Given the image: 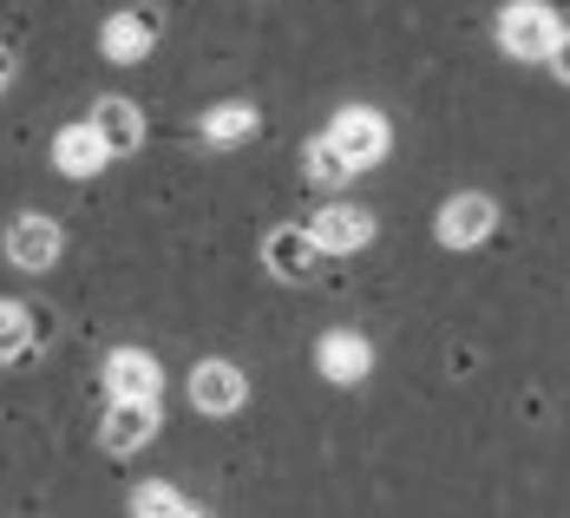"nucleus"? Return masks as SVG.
<instances>
[{
  "mask_svg": "<svg viewBox=\"0 0 570 518\" xmlns=\"http://www.w3.org/2000/svg\"><path fill=\"white\" fill-rule=\"evenodd\" d=\"M7 86H13V53L0 47V99H7Z\"/></svg>",
  "mask_w": 570,
  "mask_h": 518,
  "instance_id": "6ab92c4d",
  "label": "nucleus"
},
{
  "mask_svg": "<svg viewBox=\"0 0 570 518\" xmlns=\"http://www.w3.org/2000/svg\"><path fill=\"white\" fill-rule=\"evenodd\" d=\"M131 512L151 518V512H171V518H197V506L177 492V486H165V479H145V486H131Z\"/></svg>",
  "mask_w": 570,
  "mask_h": 518,
  "instance_id": "f3484780",
  "label": "nucleus"
},
{
  "mask_svg": "<svg viewBox=\"0 0 570 518\" xmlns=\"http://www.w3.org/2000/svg\"><path fill=\"white\" fill-rule=\"evenodd\" d=\"M92 125L106 131V145H112L118 158H131L138 145H145V113H138V99H125V92H106V99H92Z\"/></svg>",
  "mask_w": 570,
  "mask_h": 518,
  "instance_id": "4468645a",
  "label": "nucleus"
},
{
  "mask_svg": "<svg viewBox=\"0 0 570 518\" xmlns=\"http://www.w3.org/2000/svg\"><path fill=\"white\" fill-rule=\"evenodd\" d=\"M558 33H564V20H558L551 0H505V7L492 13V40H499V53L518 59V66H544L551 47H558Z\"/></svg>",
  "mask_w": 570,
  "mask_h": 518,
  "instance_id": "f257e3e1",
  "label": "nucleus"
},
{
  "mask_svg": "<svg viewBox=\"0 0 570 518\" xmlns=\"http://www.w3.org/2000/svg\"><path fill=\"white\" fill-rule=\"evenodd\" d=\"M112 158H118V152L106 145V131H99L92 118H79V125H59V138H53V172H59V177H99Z\"/></svg>",
  "mask_w": 570,
  "mask_h": 518,
  "instance_id": "9b49d317",
  "label": "nucleus"
},
{
  "mask_svg": "<svg viewBox=\"0 0 570 518\" xmlns=\"http://www.w3.org/2000/svg\"><path fill=\"white\" fill-rule=\"evenodd\" d=\"M27 354H33V315H27V302H0V368H13Z\"/></svg>",
  "mask_w": 570,
  "mask_h": 518,
  "instance_id": "dca6fc26",
  "label": "nucleus"
},
{
  "mask_svg": "<svg viewBox=\"0 0 570 518\" xmlns=\"http://www.w3.org/2000/svg\"><path fill=\"white\" fill-rule=\"evenodd\" d=\"M0 250H7V263L13 270H27V276H47L59 256H66V231H59L47 211H20L7 236H0Z\"/></svg>",
  "mask_w": 570,
  "mask_h": 518,
  "instance_id": "20e7f679",
  "label": "nucleus"
},
{
  "mask_svg": "<svg viewBox=\"0 0 570 518\" xmlns=\"http://www.w3.org/2000/svg\"><path fill=\"white\" fill-rule=\"evenodd\" d=\"M302 177H308V184H322V190H335V184L354 177V165L342 158V145L322 131V138H308V145H302Z\"/></svg>",
  "mask_w": 570,
  "mask_h": 518,
  "instance_id": "2eb2a0df",
  "label": "nucleus"
},
{
  "mask_svg": "<svg viewBox=\"0 0 570 518\" xmlns=\"http://www.w3.org/2000/svg\"><path fill=\"white\" fill-rule=\"evenodd\" d=\"M308 231H315V243H322V256H354V250H367L374 236H381V224H374V211H361V204H322L315 217H308Z\"/></svg>",
  "mask_w": 570,
  "mask_h": 518,
  "instance_id": "1a4fd4ad",
  "label": "nucleus"
},
{
  "mask_svg": "<svg viewBox=\"0 0 570 518\" xmlns=\"http://www.w3.org/2000/svg\"><path fill=\"white\" fill-rule=\"evenodd\" d=\"M263 270L276 276V283H308L315 270H322V243L308 224H276V231L263 236Z\"/></svg>",
  "mask_w": 570,
  "mask_h": 518,
  "instance_id": "0eeeda50",
  "label": "nucleus"
},
{
  "mask_svg": "<svg viewBox=\"0 0 570 518\" xmlns=\"http://www.w3.org/2000/svg\"><path fill=\"white\" fill-rule=\"evenodd\" d=\"M544 66H551V79H558V86H570V20H564V33H558V47H551Z\"/></svg>",
  "mask_w": 570,
  "mask_h": 518,
  "instance_id": "a211bd4d",
  "label": "nucleus"
},
{
  "mask_svg": "<svg viewBox=\"0 0 570 518\" xmlns=\"http://www.w3.org/2000/svg\"><path fill=\"white\" fill-rule=\"evenodd\" d=\"M315 368H322V381H335V388H361V381L374 374V342H367L361 329H328V335L315 342Z\"/></svg>",
  "mask_w": 570,
  "mask_h": 518,
  "instance_id": "9d476101",
  "label": "nucleus"
},
{
  "mask_svg": "<svg viewBox=\"0 0 570 518\" xmlns=\"http://www.w3.org/2000/svg\"><path fill=\"white\" fill-rule=\"evenodd\" d=\"M184 388H190V407L210 413V420H229V413H243V401H249V374L236 361H197Z\"/></svg>",
  "mask_w": 570,
  "mask_h": 518,
  "instance_id": "423d86ee",
  "label": "nucleus"
},
{
  "mask_svg": "<svg viewBox=\"0 0 570 518\" xmlns=\"http://www.w3.org/2000/svg\"><path fill=\"white\" fill-rule=\"evenodd\" d=\"M197 131H204L210 152H236V145H249L263 131V113H256V99H224V106H210L197 118Z\"/></svg>",
  "mask_w": 570,
  "mask_h": 518,
  "instance_id": "ddd939ff",
  "label": "nucleus"
},
{
  "mask_svg": "<svg viewBox=\"0 0 570 518\" xmlns=\"http://www.w3.org/2000/svg\"><path fill=\"white\" fill-rule=\"evenodd\" d=\"M158 33H165L158 7H118L112 20L99 27V53L112 59V66H138V59H151Z\"/></svg>",
  "mask_w": 570,
  "mask_h": 518,
  "instance_id": "39448f33",
  "label": "nucleus"
},
{
  "mask_svg": "<svg viewBox=\"0 0 570 518\" xmlns=\"http://www.w3.org/2000/svg\"><path fill=\"white\" fill-rule=\"evenodd\" d=\"M106 394L112 401H158L165 394V368L145 348H112L106 354Z\"/></svg>",
  "mask_w": 570,
  "mask_h": 518,
  "instance_id": "f8f14e48",
  "label": "nucleus"
},
{
  "mask_svg": "<svg viewBox=\"0 0 570 518\" xmlns=\"http://www.w3.org/2000/svg\"><path fill=\"white\" fill-rule=\"evenodd\" d=\"M328 138L342 145V158L354 172H374L387 152H394V125L381 106H342V113L328 118Z\"/></svg>",
  "mask_w": 570,
  "mask_h": 518,
  "instance_id": "f03ea898",
  "label": "nucleus"
},
{
  "mask_svg": "<svg viewBox=\"0 0 570 518\" xmlns=\"http://www.w3.org/2000/svg\"><path fill=\"white\" fill-rule=\"evenodd\" d=\"M433 236H440V250H479V243H492L499 236V197L453 190L440 204V217H433Z\"/></svg>",
  "mask_w": 570,
  "mask_h": 518,
  "instance_id": "7ed1b4c3",
  "label": "nucleus"
},
{
  "mask_svg": "<svg viewBox=\"0 0 570 518\" xmlns=\"http://www.w3.org/2000/svg\"><path fill=\"white\" fill-rule=\"evenodd\" d=\"M158 401H106V420H99V447L112 453V460H131L138 447H151L158 440Z\"/></svg>",
  "mask_w": 570,
  "mask_h": 518,
  "instance_id": "6e6552de",
  "label": "nucleus"
}]
</instances>
